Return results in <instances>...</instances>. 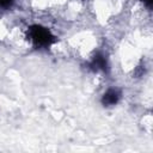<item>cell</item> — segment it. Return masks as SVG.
<instances>
[{
  "mask_svg": "<svg viewBox=\"0 0 153 153\" xmlns=\"http://www.w3.org/2000/svg\"><path fill=\"white\" fill-rule=\"evenodd\" d=\"M47 35H48V33H44V35H43V37H45V38H47ZM38 36H39V37H42L41 35H38ZM38 36H37V37H38ZM29 37H30V42H35L36 39H38V38H36V35H33V33L31 35L30 32H29ZM38 42H41V43H42V42H48V41H47V39H44V38H39V41H38Z\"/></svg>",
  "mask_w": 153,
  "mask_h": 153,
  "instance_id": "6da1fadb",
  "label": "cell"
}]
</instances>
